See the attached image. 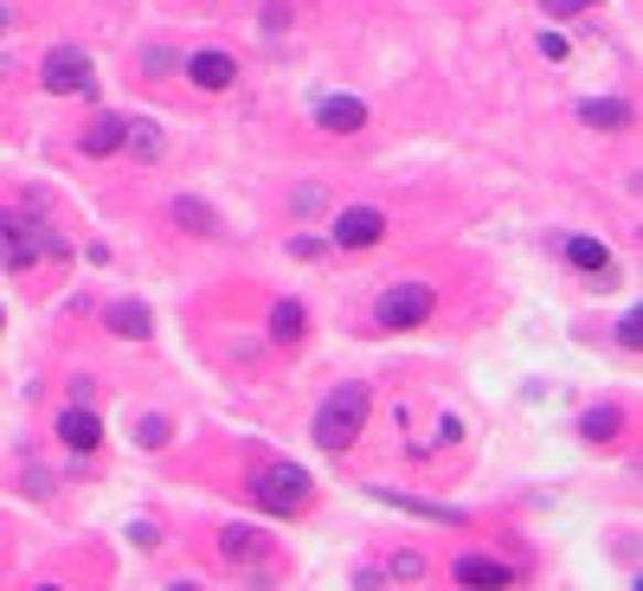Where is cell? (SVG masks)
Segmentation results:
<instances>
[{
    "instance_id": "13",
    "label": "cell",
    "mask_w": 643,
    "mask_h": 591,
    "mask_svg": "<svg viewBox=\"0 0 643 591\" xmlns=\"http://www.w3.org/2000/svg\"><path fill=\"white\" fill-rule=\"evenodd\" d=\"M374 502H386V508H406V515H425V520H444V527H457V508H444V502H418V495H406V488H374Z\"/></svg>"
},
{
    "instance_id": "9",
    "label": "cell",
    "mask_w": 643,
    "mask_h": 591,
    "mask_svg": "<svg viewBox=\"0 0 643 591\" xmlns=\"http://www.w3.org/2000/svg\"><path fill=\"white\" fill-rule=\"evenodd\" d=\"M168 219L181 225V232H193V238H219V232H226V225H219V213H213L206 200H193V193L168 200Z\"/></svg>"
},
{
    "instance_id": "8",
    "label": "cell",
    "mask_w": 643,
    "mask_h": 591,
    "mask_svg": "<svg viewBox=\"0 0 643 591\" xmlns=\"http://www.w3.org/2000/svg\"><path fill=\"white\" fill-rule=\"evenodd\" d=\"M187 77L200 90H232V84H238V58H232V52H193Z\"/></svg>"
},
{
    "instance_id": "27",
    "label": "cell",
    "mask_w": 643,
    "mask_h": 591,
    "mask_svg": "<svg viewBox=\"0 0 643 591\" xmlns=\"http://www.w3.org/2000/svg\"><path fill=\"white\" fill-rule=\"evenodd\" d=\"M540 58H567V39H560V33H540Z\"/></svg>"
},
{
    "instance_id": "2",
    "label": "cell",
    "mask_w": 643,
    "mask_h": 591,
    "mask_svg": "<svg viewBox=\"0 0 643 591\" xmlns=\"http://www.w3.org/2000/svg\"><path fill=\"white\" fill-rule=\"evenodd\" d=\"M251 495H258V508L270 515H303L309 508V476L297 463H265L258 476H251Z\"/></svg>"
},
{
    "instance_id": "15",
    "label": "cell",
    "mask_w": 643,
    "mask_h": 591,
    "mask_svg": "<svg viewBox=\"0 0 643 591\" xmlns=\"http://www.w3.org/2000/svg\"><path fill=\"white\" fill-rule=\"evenodd\" d=\"M579 122H586V129H631V104L592 97V104H579Z\"/></svg>"
},
{
    "instance_id": "24",
    "label": "cell",
    "mask_w": 643,
    "mask_h": 591,
    "mask_svg": "<svg viewBox=\"0 0 643 591\" xmlns=\"http://www.w3.org/2000/svg\"><path fill=\"white\" fill-rule=\"evenodd\" d=\"M129 540H136V547H142V554H149V547H161V534H154L149 520H136V527H129Z\"/></svg>"
},
{
    "instance_id": "18",
    "label": "cell",
    "mask_w": 643,
    "mask_h": 591,
    "mask_svg": "<svg viewBox=\"0 0 643 591\" xmlns=\"http://www.w3.org/2000/svg\"><path fill=\"white\" fill-rule=\"evenodd\" d=\"M303 302H290V296H283V302H270V341H303Z\"/></svg>"
},
{
    "instance_id": "28",
    "label": "cell",
    "mask_w": 643,
    "mask_h": 591,
    "mask_svg": "<svg viewBox=\"0 0 643 591\" xmlns=\"http://www.w3.org/2000/svg\"><path fill=\"white\" fill-rule=\"evenodd\" d=\"M290 251H297V258H322V238H309L303 232V238H290Z\"/></svg>"
},
{
    "instance_id": "6",
    "label": "cell",
    "mask_w": 643,
    "mask_h": 591,
    "mask_svg": "<svg viewBox=\"0 0 643 591\" xmlns=\"http://www.w3.org/2000/svg\"><path fill=\"white\" fill-rule=\"evenodd\" d=\"M315 122H322L329 136H361V129H367V104H361V97H322V104H315Z\"/></svg>"
},
{
    "instance_id": "19",
    "label": "cell",
    "mask_w": 643,
    "mask_h": 591,
    "mask_svg": "<svg viewBox=\"0 0 643 591\" xmlns=\"http://www.w3.org/2000/svg\"><path fill=\"white\" fill-rule=\"evenodd\" d=\"M567 264H572V270H599V277L611 270V258H606V245H599V238H567Z\"/></svg>"
},
{
    "instance_id": "11",
    "label": "cell",
    "mask_w": 643,
    "mask_h": 591,
    "mask_svg": "<svg viewBox=\"0 0 643 591\" xmlns=\"http://www.w3.org/2000/svg\"><path fill=\"white\" fill-rule=\"evenodd\" d=\"M104 322H110V334H122V341H149V334H154V315L136 302V296L110 302V315H104Z\"/></svg>"
},
{
    "instance_id": "12",
    "label": "cell",
    "mask_w": 643,
    "mask_h": 591,
    "mask_svg": "<svg viewBox=\"0 0 643 591\" xmlns=\"http://www.w3.org/2000/svg\"><path fill=\"white\" fill-rule=\"evenodd\" d=\"M457 585H515V566L483 559V554H463L457 559Z\"/></svg>"
},
{
    "instance_id": "22",
    "label": "cell",
    "mask_w": 643,
    "mask_h": 591,
    "mask_svg": "<svg viewBox=\"0 0 643 591\" xmlns=\"http://www.w3.org/2000/svg\"><path fill=\"white\" fill-rule=\"evenodd\" d=\"M174 65H181V58H174V45H149V52H142V72H149V77H168Z\"/></svg>"
},
{
    "instance_id": "4",
    "label": "cell",
    "mask_w": 643,
    "mask_h": 591,
    "mask_svg": "<svg viewBox=\"0 0 643 591\" xmlns=\"http://www.w3.org/2000/svg\"><path fill=\"white\" fill-rule=\"evenodd\" d=\"M425 315H431V283H393V290L374 302L379 329H418Z\"/></svg>"
},
{
    "instance_id": "7",
    "label": "cell",
    "mask_w": 643,
    "mask_h": 591,
    "mask_svg": "<svg viewBox=\"0 0 643 591\" xmlns=\"http://www.w3.org/2000/svg\"><path fill=\"white\" fill-rule=\"evenodd\" d=\"M58 438H65V450L90 456V450L104 443V425H97V411L90 406H72V411H58Z\"/></svg>"
},
{
    "instance_id": "3",
    "label": "cell",
    "mask_w": 643,
    "mask_h": 591,
    "mask_svg": "<svg viewBox=\"0 0 643 591\" xmlns=\"http://www.w3.org/2000/svg\"><path fill=\"white\" fill-rule=\"evenodd\" d=\"M39 84H45L52 97H90V90H97V72H90V58H84L77 45H52L45 65H39Z\"/></svg>"
},
{
    "instance_id": "26",
    "label": "cell",
    "mask_w": 643,
    "mask_h": 591,
    "mask_svg": "<svg viewBox=\"0 0 643 591\" xmlns=\"http://www.w3.org/2000/svg\"><path fill=\"white\" fill-rule=\"evenodd\" d=\"M547 13H560V20L567 13H592V0H547Z\"/></svg>"
},
{
    "instance_id": "10",
    "label": "cell",
    "mask_w": 643,
    "mask_h": 591,
    "mask_svg": "<svg viewBox=\"0 0 643 591\" xmlns=\"http://www.w3.org/2000/svg\"><path fill=\"white\" fill-rule=\"evenodd\" d=\"M122 136H129V116H90L84 136H77V148H84V154H116Z\"/></svg>"
},
{
    "instance_id": "25",
    "label": "cell",
    "mask_w": 643,
    "mask_h": 591,
    "mask_svg": "<svg viewBox=\"0 0 643 591\" xmlns=\"http://www.w3.org/2000/svg\"><path fill=\"white\" fill-rule=\"evenodd\" d=\"M393 572H399V579H418V572H425V559H418V554H399V559H393Z\"/></svg>"
},
{
    "instance_id": "17",
    "label": "cell",
    "mask_w": 643,
    "mask_h": 591,
    "mask_svg": "<svg viewBox=\"0 0 643 591\" xmlns=\"http://www.w3.org/2000/svg\"><path fill=\"white\" fill-rule=\"evenodd\" d=\"M219 554L226 559H265L270 540L258 534V527H226V534H219Z\"/></svg>"
},
{
    "instance_id": "20",
    "label": "cell",
    "mask_w": 643,
    "mask_h": 591,
    "mask_svg": "<svg viewBox=\"0 0 643 591\" xmlns=\"http://www.w3.org/2000/svg\"><path fill=\"white\" fill-rule=\"evenodd\" d=\"M579 438H592V443H611V438H618V411H611V406L586 411V418H579Z\"/></svg>"
},
{
    "instance_id": "21",
    "label": "cell",
    "mask_w": 643,
    "mask_h": 591,
    "mask_svg": "<svg viewBox=\"0 0 643 591\" xmlns=\"http://www.w3.org/2000/svg\"><path fill=\"white\" fill-rule=\"evenodd\" d=\"M168 438H174V431H168V418H154V411L136 425V443H142V450H161Z\"/></svg>"
},
{
    "instance_id": "1",
    "label": "cell",
    "mask_w": 643,
    "mask_h": 591,
    "mask_svg": "<svg viewBox=\"0 0 643 591\" xmlns=\"http://www.w3.org/2000/svg\"><path fill=\"white\" fill-rule=\"evenodd\" d=\"M367 411H374V399H367V386H335L329 399H322V411H315V443L322 450H347V443L361 438V425H367Z\"/></svg>"
},
{
    "instance_id": "14",
    "label": "cell",
    "mask_w": 643,
    "mask_h": 591,
    "mask_svg": "<svg viewBox=\"0 0 643 591\" xmlns=\"http://www.w3.org/2000/svg\"><path fill=\"white\" fill-rule=\"evenodd\" d=\"M39 258V232H20V225H0V264L20 270V264Z\"/></svg>"
},
{
    "instance_id": "23",
    "label": "cell",
    "mask_w": 643,
    "mask_h": 591,
    "mask_svg": "<svg viewBox=\"0 0 643 591\" xmlns=\"http://www.w3.org/2000/svg\"><path fill=\"white\" fill-rule=\"evenodd\" d=\"M618 341H624V347H643V309L637 302H631V315L618 322Z\"/></svg>"
},
{
    "instance_id": "29",
    "label": "cell",
    "mask_w": 643,
    "mask_h": 591,
    "mask_svg": "<svg viewBox=\"0 0 643 591\" xmlns=\"http://www.w3.org/2000/svg\"><path fill=\"white\" fill-rule=\"evenodd\" d=\"M0 33H7V13H0Z\"/></svg>"
},
{
    "instance_id": "5",
    "label": "cell",
    "mask_w": 643,
    "mask_h": 591,
    "mask_svg": "<svg viewBox=\"0 0 643 591\" xmlns=\"http://www.w3.org/2000/svg\"><path fill=\"white\" fill-rule=\"evenodd\" d=\"M379 238H386V219H379L374 206H347L335 219V245H347V251H367Z\"/></svg>"
},
{
    "instance_id": "16",
    "label": "cell",
    "mask_w": 643,
    "mask_h": 591,
    "mask_svg": "<svg viewBox=\"0 0 643 591\" xmlns=\"http://www.w3.org/2000/svg\"><path fill=\"white\" fill-rule=\"evenodd\" d=\"M122 148H129V154H142V161H154V154L168 148V136H161V122H149V116H129V136H122Z\"/></svg>"
}]
</instances>
